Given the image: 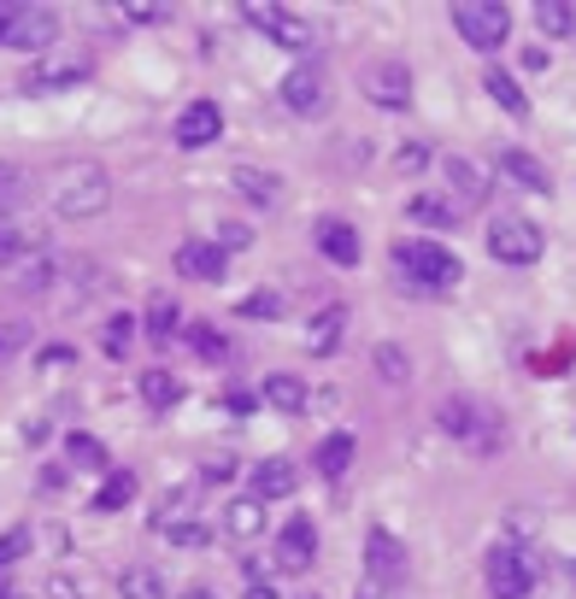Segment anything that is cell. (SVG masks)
Segmentation results:
<instances>
[{
  "label": "cell",
  "instance_id": "cell-3",
  "mask_svg": "<svg viewBox=\"0 0 576 599\" xmlns=\"http://www.w3.org/2000/svg\"><path fill=\"white\" fill-rule=\"evenodd\" d=\"M453 24H459V36L483 53H494L500 41L512 36V12L500 7V0H453Z\"/></svg>",
  "mask_w": 576,
  "mask_h": 599
},
{
  "label": "cell",
  "instance_id": "cell-45",
  "mask_svg": "<svg viewBox=\"0 0 576 599\" xmlns=\"http://www.w3.org/2000/svg\"><path fill=\"white\" fill-rule=\"evenodd\" d=\"M236 476V459H206V471H200V482H229Z\"/></svg>",
  "mask_w": 576,
  "mask_h": 599
},
{
  "label": "cell",
  "instance_id": "cell-21",
  "mask_svg": "<svg viewBox=\"0 0 576 599\" xmlns=\"http://www.w3.org/2000/svg\"><path fill=\"white\" fill-rule=\"evenodd\" d=\"M236 188L253 200V207H277L283 177H277V171H259V165H236Z\"/></svg>",
  "mask_w": 576,
  "mask_h": 599
},
{
  "label": "cell",
  "instance_id": "cell-48",
  "mask_svg": "<svg viewBox=\"0 0 576 599\" xmlns=\"http://www.w3.org/2000/svg\"><path fill=\"white\" fill-rule=\"evenodd\" d=\"M524 71H547V48H524Z\"/></svg>",
  "mask_w": 576,
  "mask_h": 599
},
{
  "label": "cell",
  "instance_id": "cell-18",
  "mask_svg": "<svg viewBox=\"0 0 576 599\" xmlns=\"http://www.w3.org/2000/svg\"><path fill=\"white\" fill-rule=\"evenodd\" d=\"M441 177H448L453 183V207L459 212H465V207H477V200L488 195V177H483V171L477 165H471V159H441Z\"/></svg>",
  "mask_w": 576,
  "mask_h": 599
},
{
  "label": "cell",
  "instance_id": "cell-5",
  "mask_svg": "<svg viewBox=\"0 0 576 599\" xmlns=\"http://www.w3.org/2000/svg\"><path fill=\"white\" fill-rule=\"evenodd\" d=\"M95 71L89 53H65V48H53V53H41V60L18 77V89L24 95H53V89H71V83H83Z\"/></svg>",
  "mask_w": 576,
  "mask_h": 599
},
{
  "label": "cell",
  "instance_id": "cell-14",
  "mask_svg": "<svg viewBox=\"0 0 576 599\" xmlns=\"http://www.w3.org/2000/svg\"><path fill=\"white\" fill-rule=\"evenodd\" d=\"M365 570H371V582H377V588H395L400 570H406V547H400L388 529H371L365 535Z\"/></svg>",
  "mask_w": 576,
  "mask_h": 599
},
{
  "label": "cell",
  "instance_id": "cell-16",
  "mask_svg": "<svg viewBox=\"0 0 576 599\" xmlns=\"http://www.w3.org/2000/svg\"><path fill=\"white\" fill-rule=\"evenodd\" d=\"M177 271L189 276V283H224V247L218 241H183Z\"/></svg>",
  "mask_w": 576,
  "mask_h": 599
},
{
  "label": "cell",
  "instance_id": "cell-4",
  "mask_svg": "<svg viewBox=\"0 0 576 599\" xmlns=\"http://www.w3.org/2000/svg\"><path fill=\"white\" fill-rule=\"evenodd\" d=\"M483 576H488V594H494V599H524L529 588H536V552L494 547L483 559Z\"/></svg>",
  "mask_w": 576,
  "mask_h": 599
},
{
  "label": "cell",
  "instance_id": "cell-13",
  "mask_svg": "<svg viewBox=\"0 0 576 599\" xmlns=\"http://www.w3.org/2000/svg\"><path fill=\"white\" fill-rule=\"evenodd\" d=\"M218 136H224V112L212 100H189L177 112V148H212Z\"/></svg>",
  "mask_w": 576,
  "mask_h": 599
},
{
  "label": "cell",
  "instance_id": "cell-30",
  "mask_svg": "<svg viewBox=\"0 0 576 599\" xmlns=\"http://www.w3.org/2000/svg\"><path fill=\"white\" fill-rule=\"evenodd\" d=\"M129 500H136V476H129V471H112L107 482H100V494H95V511H124Z\"/></svg>",
  "mask_w": 576,
  "mask_h": 599
},
{
  "label": "cell",
  "instance_id": "cell-22",
  "mask_svg": "<svg viewBox=\"0 0 576 599\" xmlns=\"http://www.w3.org/2000/svg\"><path fill=\"white\" fill-rule=\"evenodd\" d=\"M500 171H506L517 188H536V195H547V165H541V159H529L524 148H506V153H500Z\"/></svg>",
  "mask_w": 576,
  "mask_h": 599
},
{
  "label": "cell",
  "instance_id": "cell-9",
  "mask_svg": "<svg viewBox=\"0 0 576 599\" xmlns=\"http://www.w3.org/2000/svg\"><path fill=\"white\" fill-rule=\"evenodd\" d=\"M488 253H494L500 265H536L541 259V229L524 224V217H494V224H488Z\"/></svg>",
  "mask_w": 576,
  "mask_h": 599
},
{
  "label": "cell",
  "instance_id": "cell-29",
  "mask_svg": "<svg viewBox=\"0 0 576 599\" xmlns=\"http://www.w3.org/2000/svg\"><path fill=\"white\" fill-rule=\"evenodd\" d=\"M412 217H417V224L448 229V224H459V207H453L448 195H412Z\"/></svg>",
  "mask_w": 576,
  "mask_h": 599
},
{
  "label": "cell",
  "instance_id": "cell-37",
  "mask_svg": "<svg viewBox=\"0 0 576 599\" xmlns=\"http://www.w3.org/2000/svg\"><path fill=\"white\" fill-rule=\"evenodd\" d=\"M18 200H24V177L12 165H0V224H7V212L18 207Z\"/></svg>",
  "mask_w": 576,
  "mask_h": 599
},
{
  "label": "cell",
  "instance_id": "cell-12",
  "mask_svg": "<svg viewBox=\"0 0 576 599\" xmlns=\"http://www.w3.org/2000/svg\"><path fill=\"white\" fill-rule=\"evenodd\" d=\"M283 107L300 112V118H318V112L329 107V89H324V71L318 65H295L283 77Z\"/></svg>",
  "mask_w": 576,
  "mask_h": 599
},
{
  "label": "cell",
  "instance_id": "cell-26",
  "mask_svg": "<svg viewBox=\"0 0 576 599\" xmlns=\"http://www.w3.org/2000/svg\"><path fill=\"white\" fill-rule=\"evenodd\" d=\"M265 400L277 405V412H306V383L277 371V376H265Z\"/></svg>",
  "mask_w": 576,
  "mask_h": 599
},
{
  "label": "cell",
  "instance_id": "cell-20",
  "mask_svg": "<svg viewBox=\"0 0 576 599\" xmlns=\"http://www.w3.org/2000/svg\"><path fill=\"white\" fill-rule=\"evenodd\" d=\"M341 329H348V312H341V305H324V312L306 324V347H312V353H336Z\"/></svg>",
  "mask_w": 576,
  "mask_h": 599
},
{
  "label": "cell",
  "instance_id": "cell-47",
  "mask_svg": "<svg viewBox=\"0 0 576 599\" xmlns=\"http://www.w3.org/2000/svg\"><path fill=\"white\" fill-rule=\"evenodd\" d=\"M248 599H277V588L265 576H248Z\"/></svg>",
  "mask_w": 576,
  "mask_h": 599
},
{
  "label": "cell",
  "instance_id": "cell-31",
  "mask_svg": "<svg viewBox=\"0 0 576 599\" xmlns=\"http://www.w3.org/2000/svg\"><path fill=\"white\" fill-rule=\"evenodd\" d=\"M536 24L547 36H571L576 30V7L571 0H536Z\"/></svg>",
  "mask_w": 576,
  "mask_h": 599
},
{
  "label": "cell",
  "instance_id": "cell-15",
  "mask_svg": "<svg viewBox=\"0 0 576 599\" xmlns=\"http://www.w3.org/2000/svg\"><path fill=\"white\" fill-rule=\"evenodd\" d=\"M318 559V529H312V517H288L283 535H277V564L283 570H306Z\"/></svg>",
  "mask_w": 576,
  "mask_h": 599
},
{
  "label": "cell",
  "instance_id": "cell-51",
  "mask_svg": "<svg viewBox=\"0 0 576 599\" xmlns=\"http://www.w3.org/2000/svg\"><path fill=\"white\" fill-rule=\"evenodd\" d=\"M12 12H18V7H12V0H0V36H7V24H12Z\"/></svg>",
  "mask_w": 576,
  "mask_h": 599
},
{
  "label": "cell",
  "instance_id": "cell-52",
  "mask_svg": "<svg viewBox=\"0 0 576 599\" xmlns=\"http://www.w3.org/2000/svg\"><path fill=\"white\" fill-rule=\"evenodd\" d=\"M183 599H212V594H206V588H195V594H183Z\"/></svg>",
  "mask_w": 576,
  "mask_h": 599
},
{
  "label": "cell",
  "instance_id": "cell-36",
  "mask_svg": "<svg viewBox=\"0 0 576 599\" xmlns=\"http://www.w3.org/2000/svg\"><path fill=\"white\" fill-rule=\"evenodd\" d=\"M371 359H377L383 383H406V376H412V359L400 353V347H377V353H371Z\"/></svg>",
  "mask_w": 576,
  "mask_h": 599
},
{
  "label": "cell",
  "instance_id": "cell-43",
  "mask_svg": "<svg viewBox=\"0 0 576 599\" xmlns=\"http://www.w3.org/2000/svg\"><path fill=\"white\" fill-rule=\"evenodd\" d=\"M248 241H253L248 224H224V229H218V247H224V253H236V247H248Z\"/></svg>",
  "mask_w": 576,
  "mask_h": 599
},
{
  "label": "cell",
  "instance_id": "cell-35",
  "mask_svg": "<svg viewBox=\"0 0 576 599\" xmlns=\"http://www.w3.org/2000/svg\"><path fill=\"white\" fill-rule=\"evenodd\" d=\"M189 347H195L200 359H224V353H229V341H224L212 324H189Z\"/></svg>",
  "mask_w": 576,
  "mask_h": 599
},
{
  "label": "cell",
  "instance_id": "cell-27",
  "mask_svg": "<svg viewBox=\"0 0 576 599\" xmlns=\"http://www.w3.org/2000/svg\"><path fill=\"white\" fill-rule=\"evenodd\" d=\"M353 464V435H329V441L318 447V476L324 482H341Z\"/></svg>",
  "mask_w": 576,
  "mask_h": 599
},
{
  "label": "cell",
  "instance_id": "cell-7",
  "mask_svg": "<svg viewBox=\"0 0 576 599\" xmlns=\"http://www.w3.org/2000/svg\"><path fill=\"white\" fill-rule=\"evenodd\" d=\"M195 506H200V488H171L160 506H153V529L171 535L177 547H200L206 540V523H195Z\"/></svg>",
  "mask_w": 576,
  "mask_h": 599
},
{
  "label": "cell",
  "instance_id": "cell-41",
  "mask_svg": "<svg viewBox=\"0 0 576 599\" xmlns=\"http://www.w3.org/2000/svg\"><path fill=\"white\" fill-rule=\"evenodd\" d=\"M277 312H283L277 295H248L241 300V317H277Z\"/></svg>",
  "mask_w": 576,
  "mask_h": 599
},
{
  "label": "cell",
  "instance_id": "cell-50",
  "mask_svg": "<svg viewBox=\"0 0 576 599\" xmlns=\"http://www.w3.org/2000/svg\"><path fill=\"white\" fill-rule=\"evenodd\" d=\"M41 364H48V371H53V364H71V347H48V353H41Z\"/></svg>",
  "mask_w": 576,
  "mask_h": 599
},
{
  "label": "cell",
  "instance_id": "cell-49",
  "mask_svg": "<svg viewBox=\"0 0 576 599\" xmlns=\"http://www.w3.org/2000/svg\"><path fill=\"white\" fill-rule=\"evenodd\" d=\"M53 599H77V582H71V576H53Z\"/></svg>",
  "mask_w": 576,
  "mask_h": 599
},
{
  "label": "cell",
  "instance_id": "cell-38",
  "mask_svg": "<svg viewBox=\"0 0 576 599\" xmlns=\"http://www.w3.org/2000/svg\"><path fill=\"white\" fill-rule=\"evenodd\" d=\"M24 552H30V529L18 523V529H7V535H0V570H7V564H18Z\"/></svg>",
  "mask_w": 576,
  "mask_h": 599
},
{
  "label": "cell",
  "instance_id": "cell-1",
  "mask_svg": "<svg viewBox=\"0 0 576 599\" xmlns=\"http://www.w3.org/2000/svg\"><path fill=\"white\" fill-rule=\"evenodd\" d=\"M48 200H53V212H60V217H95L112 200V177L95 165V159H71V165L53 171Z\"/></svg>",
  "mask_w": 576,
  "mask_h": 599
},
{
  "label": "cell",
  "instance_id": "cell-40",
  "mask_svg": "<svg viewBox=\"0 0 576 599\" xmlns=\"http://www.w3.org/2000/svg\"><path fill=\"white\" fill-rule=\"evenodd\" d=\"M53 271H60V265H53V259H36V265H30V271H24V288H30V295H48V283H53Z\"/></svg>",
  "mask_w": 576,
  "mask_h": 599
},
{
  "label": "cell",
  "instance_id": "cell-10",
  "mask_svg": "<svg viewBox=\"0 0 576 599\" xmlns=\"http://www.w3.org/2000/svg\"><path fill=\"white\" fill-rule=\"evenodd\" d=\"M53 36H60V18H53L48 7H18L12 12V24H7V48H24V53H53Z\"/></svg>",
  "mask_w": 576,
  "mask_h": 599
},
{
  "label": "cell",
  "instance_id": "cell-17",
  "mask_svg": "<svg viewBox=\"0 0 576 599\" xmlns=\"http://www.w3.org/2000/svg\"><path fill=\"white\" fill-rule=\"evenodd\" d=\"M300 488V471L288 459H265V464H253V500L265 506V500H288V494Z\"/></svg>",
  "mask_w": 576,
  "mask_h": 599
},
{
  "label": "cell",
  "instance_id": "cell-6",
  "mask_svg": "<svg viewBox=\"0 0 576 599\" xmlns=\"http://www.w3.org/2000/svg\"><path fill=\"white\" fill-rule=\"evenodd\" d=\"M436 423L453 435V441H471V447H494L500 429H494V412H483L477 400H465V394H453V400L436 405Z\"/></svg>",
  "mask_w": 576,
  "mask_h": 599
},
{
  "label": "cell",
  "instance_id": "cell-23",
  "mask_svg": "<svg viewBox=\"0 0 576 599\" xmlns=\"http://www.w3.org/2000/svg\"><path fill=\"white\" fill-rule=\"evenodd\" d=\"M483 89L494 95V107H500V112H512V118H524V112H529V100H524V89H517V77H506L500 65H488V71H483Z\"/></svg>",
  "mask_w": 576,
  "mask_h": 599
},
{
  "label": "cell",
  "instance_id": "cell-24",
  "mask_svg": "<svg viewBox=\"0 0 576 599\" xmlns=\"http://www.w3.org/2000/svg\"><path fill=\"white\" fill-rule=\"evenodd\" d=\"M259 529H265V506H259L253 494H248V500H236V506L224 511V535H236V540H253Z\"/></svg>",
  "mask_w": 576,
  "mask_h": 599
},
{
  "label": "cell",
  "instance_id": "cell-32",
  "mask_svg": "<svg viewBox=\"0 0 576 599\" xmlns=\"http://www.w3.org/2000/svg\"><path fill=\"white\" fill-rule=\"evenodd\" d=\"M148 335H153V341H171V335H177V300H171V295L148 300Z\"/></svg>",
  "mask_w": 576,
  "mask_h": 599
},
{
  "label": "cell",
  "instance_id": "cell-33",
  "mask_svg": "<svg viewBox=\"0 0 576 599\" xmlns=\"http://www.w3.org/2000/svg\"><path fill=\"white\" fill-rule=\"evenodd\" d=\"M129 341H136V317L118 312V317L107 324V335H100V347H107L112 359H124V353H129Z\"/></svg>",
  "mask_w": 576,
  "mask_h": 599
},
{
  "label": "cell",
  "instance_id": "cell-34",
  "mask_svg": "<svg viewBox=\"0 0 576 599\" xmlns=\"http://www.w3.org/2000/svg\"><path fill=\"white\" fill-rule=\"evenodd\" d=\"M65 452L77 464H89V471H107V447H100L95 435H65Z\"/></svg>",
  "mask_w": 576,
  "mask_h": 599
},
{
  "label": "cell",
  "instance_id": "cell-39",
  "mask_svg": "<svg viewBox=\"0 0 576 599\" xmlns=\"http://www.w3.org/2000/svg\"><path fill=\"white\" fill-rule=\"evenodd\" d=\"M24 247H30V229H18V224H0V265H7V259H18Z\"/></svg>",
  "mask_w": 576,
  "mask_h": 599
},
{
  "label": "cell",
  "instance_id": "cell-53",
  "mask_svg": "<svg viewBox=\"0 0 576 599\" xmlns=\"http://www.w3.org/2000/svg\"><path fill=\"white\" fill-rule=\"evenodd\" d=\"M359 599H377V594H359Z\"/></svg>",
  "mask_w": 576,
  "mask_h": 599
},
{
  "label": "cell",
  "instance_id": "cell-28",
  "mask_svg": "<svg viewBox=\"0 0 576 599\" xmlns=\"http://www.w3.org/2000/svg\"><path fill=\"white\" fill-rule=\"evenodd\" d=\"M141 400H148L153 412H165V405L183 400V383L171 371H148V376H141Z\"/></svg>",
  "mask_w": 576,
  "mask_h": 599
},
{
  "label": "cell",
  "instance_id": "cell-19",
  "mask_svg": "<svg viewBox=\"0 0 576 599\" xmlns=\"http://www.w3.org/2000/svg\"><path fill=\"white\" fill-rule=\"evenodd\" d=\"M318 253L324 259H336V265H359V236H353V224H341V217H318Z\"/></svg>",
  "mask_w": 576,
  "mask_h": 599
},
{
  "label": "cell",
  "instance_id": "cell-42",
  "mask_svg": "<svg viewBox=\"0 0 576 599\" xmlns=\"http://www.w3.org/2000/svg\"><path fill=\"white\" fill-rule=\"evenodd\" d=\"M124 18H136V24H160V18H165V7H153V0H124Z\"/></svg>",
  "mask_w": 576,
  "mask_h": 599
},
{
  "label": "cell",
  "instance_id": "cell-54",
  "mask_svg": "<svg viewBox=\"0 0 576 599\" xmlns=\"http://www.w3.org/2000/svg\"><path fill=\"white\" fill-rule=\"evenodd\" d=\"M0 599H12V594H7V588H0Z\"/></svg>",
  "mask_w": 576,
  "mask_h": 599
},
{
  "label": "cell",
  "instance_id": "cell-46",
  "mask_svg": "<svg viewBox=\"0 0 576 599\" xmlns=\"http://www.w3.org/2000/svg\"><path fill=\"white\" fill-rule=\"evenodd\" d=\"M417 165H429V148H417V141L400 148V171H417Z\"/></svg>",
  "mask_w": 576,
  "mask_h": 599
},
{
  "label": "cell",
  "instance_id": "cell-44",
  "mask_svg": "<svg viewBox=\"0 0 576 599\" xmlns=\"http://www.w3.org/2000/svg\"><path fill=\"white\" fill-rule=\"evenodd\" d=\"M24 347V324H0V359H12Z\"/></svg>",
  "mask_w": 576,
  "mask_h": 599
},
{
  "label": "cell",
  "instance_id": "cell-11",
  "mask_svg": "<svg viewBox=\"0 0 576 599\" xmlns=\"http://www.w3.org/2000/svg\"><path fill=\"white\" fill-rule=\"evenodd\" d=\"M359 89L377 100V107L400 112V107H412V71L400 65V60H371L365 77H359Z\"/></svg>",
  "mask_w": 576,
  "mask_h": 599
},
{
  "label": "cell",
  "instance_id": "cell-8",
  "mask_svg": "<svg viewBox=\"0 0 576 599\" xmlns=\"http://www.w3.org/2000/svg\"><path fill=\"white\" fill-rule=\"evenodd\" d=\"M241 18H248L253 30H265V36L277 41V48H288V53H312V24L295 18V12L265 7V0H248V7H241Z\"/></svg>",
  "mask_w": 576,
  "mask_h": 599
},
{
  "label": "cell",
  "instance_id": "cell-2",
  "mask_svg": "<svg viewBox=\"0 0 576 599\" xmlns=\"http://www.w3.org/2000/svg\"><path fill=\"white\" fill-rule=\"evenodd\" d=\"M395 265L406 271L412 288H429V295H441V288H453L459 276H465V265H459L441 241H400L395 247Z\"/></svg>",
  "mask_w": 576,
  "mask_h": 599
},
{
  "label": "cell",
  "instance_id": "cell-25",
  "mask_svg": "<svg viewBox=\"0 0 576 599\" xmlns=\"http://www.w3.org/2000/svg\"><path fill=\"white\" fill-rule=\"evenodd\" d=\"M118 594L124 599H165V576L153 564H129L118 576Z\"/></svg>",
  "mask_w": 576,
  "mask_h": 599
}]
</instances>
